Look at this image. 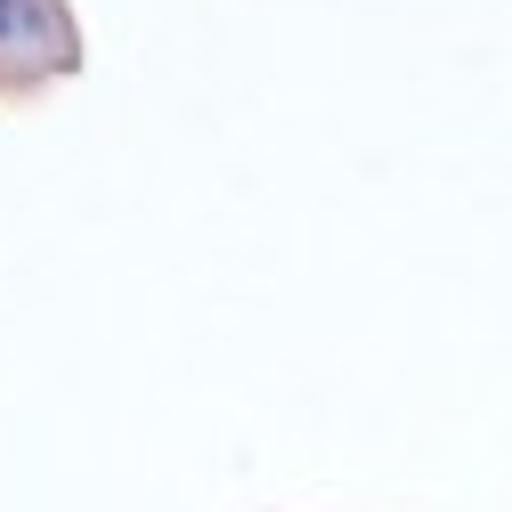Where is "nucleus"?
Instances as JSON below:
<instances>
[{
	"label": "nucleus",
	"mask_w": 512,
	"mask_h": 512,
	"mask_svg": "<svg viewBox=\"0 0 512 512\" xmlns=\"http://www.w3.org/2000/svg\"><path fill=\"white\" fill-rule=\"evenodd\" d=\"M33 33H49V9H41V0H0V49H9V41H33Z\"/></svg>",
	"instance_id": "obj_1"
}]
</instances>
